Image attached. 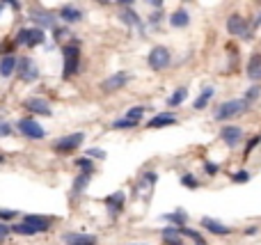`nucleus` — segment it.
<instances>
[{"mask_svg":"<svg viewBox=\"0 0 261 245\" xmlns=\"http://www.w3.org/2000/svg\"><path fill=\"white\" fill-rule=\"evenodd\" d=\"M147 65H149V69H153V71H165L172 65V53H170L165 46H153L147 55Z\"/></svg>","mask_w":261,"mask_h":245,"instance_id":"7","label":"nucleus"},{"mask_svg":"<svg viewBox=\"0 0 261 245\" xmlns=\"http://www.w3.org/2000/svg\"><path fill=\"white\" fill-rule=\"evenodd\" d=\"M186 99H188V87H177V90L168 96V105L170 108H179Z\"/></svg>","mask_w":261,"mask_h":245,"instance_id":"26","label":"nucleus"},{"mask_svg":"<svg viewBox=\"0 0 261 245\" xmlns=\"http://www.w3.org/2000/svg\"><path fill=\"white\" fill-rule=\"evenodd\" d=\"M44 41H46L44 28H37V25L28 28V37H25V48H39V46H44Z\"/></svg>","mask_w":261,"mask_h":245,"instance_id":"18","label":"nucleus"},{"mask_svg":"<svg viewBox=\"0 0 261 245\" xmlns=\"http://www.w3.org/2000/svg\"><path fill=\"white\" fill-rule=\"evenodd\" d=\"M225 25H227V32L232 37H247L250 35V23H247L241 14H232L227 19Z\"/></svg>","mask_w":261,"mask_h":245,"instance_id":"10","label":"nucleus"},{"mask_svg":"<svg viewBox=\"0 0 261 245\" xmlns=\"http://www.w3.org/2000/svg\"><path fill=\"white\" fill-rule=\"evenodd\" d=\"M144 112H147V108H144V105H133V108H128L126 110V115L124 117H128V119H135V121H140L142 119V115Z\"/></svg>","mask_w":261,"mask_h":245,"instance_id":"34","label":"nucleus"},{"mask_svg":"<svg viewBox=\"0 0 261 245\" xmlns=\"http://www.w3.org/2000/svg\"><path fill=\"white\" fill-rule=\"evenodd\" d=\"M55 218H48V215H37V213H30V215H23V222H28L37 234H44V231L50 229Z\"/></svg>","mask_w":261,"mask_h":245,"instance_id":"14","label":"nucleus"},{"mask_svg":"<svg viewBox=\"0 0 261 245\" xmlns=\"http://www.w3.org/2000/svg\"><path fill=\"white\" fill-rule=\"evenodd\" d=\"M256 231H259V227H250V229H245V234H247V236H254Z\"/></svg>","mask_w":261,"mask_h":245,"instance_id":"49","label":"nucleus"},{"mask_svg":"<svg viewBox=\"0 0 261 245\" xmlns=\"http://www.w3.org/2000/svg\"><path fill=\"white\" fill-rule=\"evenodd\" d=\"M128 83H131V74H126V71H117V74L108 76L106 80H101V92L110 94V92H117V90H122V87H126Z\"/></svg>","mask_w":261,"mask_h":245,"instance_id":"9","label":"nucleus"},{"mask_svg":"<svg viewBox=\"0 0 261 245\" xmlns=\"http://www.w3.org/2000/svg\"><path fill=\"white\" fill-rule=\"evenodd\" d=\"M183 3H186V0H183Z\"/></svg>","mask_w":261,"mask_h":245,"instance_id":"56","label":"nucleus"},{"mask_svg":"<svg viewBox=\"0 0 261 245\" xmlns=\"http://www.w3.org/2000/svg\"><path fill=\"white\" fill-rule=\"evenodd\" d=\"M218 172H220V167H218L216 163H208V160H206V163H204V174H208V176H216Z\"/></svg>","mask_w":261,"mask_h":245,"instance_id":"42","label":"nucleus"},{"mask_svg":"<svg viewBox=\"0 0 261 245\" xmlns=\"http://www.w3.org/2000/svg\"><path fill=\"white\" fill-rule=\"evenodd\" d=\"M245 71H247V78L250 80H261V53H252V57L247 60V67H245Z\"/></svg>","mask_w":261,"mask_h":245,"instance_id":"20","label":"nucleus"},{"mask_svg":"<svg viewBox=\"0 0 261 245\" xmlns=\"http://www.w3.org/2000/svg\"><path fill=\"white\" fill-rule=\"evenodd\" d=\"M58 19L62 21V23H67V25H76V23H80V21L85 19V12L80 10L78 5H62L60 7V12H58Z\"/></svg>","mask_w":261,"mask_h":245,"instance_id":"11","label":"nucleus"},{"mask_svg":"<svg viewBox=\"0 0 261 245\" xmlns=\"http://www.w3.org/2000/svg\"><path fill=\"white\" fill-rule=\"evenodd\" d=\"M252 25H254V28H261V12H259V16L254 19V23H252Z\"/></svg>","mask_w":261,"mask_h":245,"instance_id":"50","label":"nucleus"},{"mask_svg":"<svg viewBox=\"0 0 261 245\" xmlns=\"http://www.w3.org/2000/svg\"><path fill=\"white\" fill-rule=\"evenodd\" d=\"M16 41L14 39H3L0 41V55H16Z\"/></svg>","mask_w":261,"mask_h":245,"instance_id":"31","label":"nucleus"},{"mask_svg":"<svg viewBox=\"0 0 261 245\" xmlns=\"http://www.w3.org/2000/svg\"><path fill=\"white\" fill-rule=\"evenodd\" d=\"M10 135H14V126L10 121H0V138H10Z\"/></svg>","mask_w":261,"mask_h":245,"instance_id":"39","label":"nucleus"},{"mask_svg":"<svg viewBox=\"0 0 261 245\" xmlns=\"http://www.w3.org/2000/svg\"><path fill=\"white\" fill-rule=\"evenodd\" d=\"M133 245H144V243H133Z\"/></svg>","mask_w":261,"mask_h":245,"instance_id":"54","label":"nucleus"},{"mask_svg":"<svg viewBox=\"0 0 261 245\" xmlns=\"http://www.w3.org/2000/svg\"><path fill=\"white\" fill-rule=\"evenodd\" d=\"M94 3H99V5H110L113 0H94Z\"/></svg>","mask_w":261,"mask_h":245,"instance_id":"51","label":"nucleus"},{"mask_svg":"<svg viewBox=\"0 0 261 245\" xmlns=\"http://www.w3.org/2000/svg\"><path fill=\"white\" fill-rule=\"evenodd\" d=\"M10 231H12V229H10V225L0 220V243H5L7 236H10Z\"/></svg>","mask_w":261,"mask_h":245,"instance_id":"44","label":"nucleus"},{"mask_svg":"<svg viewBox=\"0 0 261 245\" xmlns=\"http://www.w3.org/2000/svg\"><path fill=\"white\" fill-rule=\"evenodd\" d=\"M259 96H261V87H259V85H252L250 90L245 92V99H243V101H245L247 105H252L256 99H259Z\"/></svg>","mask_w":261,"mask_h":245,"instance_id":"36","label":"nucleus"},{"mask_svg":"<svg viewBox=\"0 0 261 245\" xmlns=\"http://www.w3.org/2000/svg\"><path fill=\"white\" fill-rule=\"evenodd\" d=\"M179 229H181V234L186 236V238H192V240H195V245H208L206 240H204L202 236H199V231L190 229V227H179Z\"/></svg>","mask_w":261,"mask_h":245,"instance_id":"32","label":"nucleus"},{"mask_svg":"<svg viewBox=\"0 0 261 245\" xmlns=\"http://www.w3.org/2000/svg\"><path fill=\"white\" fill-rule=\"evenodd\" d=\"M181 186L188 190H197L199 188V181L195 174H181Z\"/></svg>","mask_w":261,"mask_h":245,"instance_id":"35","label":"nucleus"},{"mask_svg":"<svg viewBox=\"0 0 261 245\" xmlns=\"http://www.w3.org/2000/svg\"><path fill=\"white\" fill-rule=\"evenodd\" d=\"M10 229L14 231V234H19V236H37V231L32 229L28 222H16V225H12Z\"/></svg>","mask_w":261,"mask_h":245,"instance_id":"30","label":"nucleus"},{"mask_svg":"<svg viewBox=\"0 0 261 245\" xmlns=\"http://www.w3.org/2000/svg\"><path fill=\"white\" fill-rule=\"evenodd\" d=\"M119 19H122V23L128 25V28H138L140 32H144L142 19H140V14L133 10V7H122V12H119Z\"/></svg>","mask_w":261,"mask_h":245,"instance_id":"16","label":"nucleus"},{"mask_svg":"<svg viewBox=\"0 0 261 245\" xmlns=\"http://www.w3.org/2000/svg\"><path fill=\"white\" fill-rule=\"evenodd\" d=\"M89 179H92V174H85V172H80V174L74 179V186H71V195H74V197L83 195L85 190H87V186H89Z\"/></svg>","mask_w":261,"mask_h":245,"instance_id":"25","label":"nucleus"},{"mask_svg":"<svg viewBox=\"0 0 261 245\" xmlns=\"http://www.w3.org/2000/svg\"><path fill=\"white\" fill-rule=\"evenodd\" d=\"M3 3H5V5H10L14 12H21V10H23V3H21V0H3Z\"/></svg>","mask_w":261,"mask_h":245,"instance_id":"46","label":"nucleus"},{"mask_svg":"<svg viewBox=\"0 0 261 245\" xmlns=\"http://www.w3.org/2000/svg\"><path fill=\"white\" fill-rule=\"evenodd\" d=\"M232 181H234V183H247V181H250V172H245V170L234 172V174H232Z\"/></svg>","mask_w":261,"mask_h":245,"instance_id":"38","label":"nucleus"},{"mask_svg":"<svg viewBox=\"0 0 261 245\" xmlns=\"http://www.w3.org/2000/svg\"><path fill=\"white\" fill-rule=\"evenodd\" d=\"M16 131L28 140H44L46 138V129L35 119V117H21L16 121Z\"/></svg>","mask_w":261,"mask_h":245,"instance_id":"5","label":"nucleus"},{"mask_svg":"<svg viewBox=\"0 0 261 245\" xmlns=\"http://www.w3.org/2000/svg\"><path fill=\"white\" fill-rule=\"evenodd\" d=\"M144 3H151V0H144Z\"/></svg>","mask_w":261,"mask_h":245,"instance_id":"55","label":"nucleus"},{"mask_svg":"<svg viewBox=\"0 0 261 245\" xmlns=\"http://www.w3.org/2000/svg\"><path fill=\"white\" fill-rule=\"evenodd\" d=\"M16 78L23 80V83H37L41 78L39 67L35 65V60L28 55H16Z\"/></svg>","mask_w":261,"mask_h":245,"instance_id":"4","label":"nucleus"},{"mask_svg":"<svg viewBox=\"0 0 261 245\" xmlns=\"http://www.w3.org/2000/svg\"><path fill=\"white\" fill-rule=\"evenodd\" d=\"M74 163H76V167H78L80 172H85V174H94V158L83 156V158H76Z\"/></svg>","mask_w":261,"mask_h":245,"instance_id":"28","label":"nucleus"},{"mask_svg":"<svg viewBox=\"0 0 261 245\" xmlns=\"http://www.w3.org/2000/svg\"><path fill=\"white\" fill-rule=\"evenodd\" d=\"M5 7H7V5H5V3H3V0H0V16H3V12H5Z\"/></svg>","mask_w":261,"mask_h":245,"instance_id":"52","label":"nucleus"},{"mask_svg":"<svg viewBox=\"0 0 261 245\" xmlns=\"http://www.w3.org/2000/svg\"><path fill=\"white\" fill-rule=\"evenodd\" d=\"M140 121H135V119H128V117H119V119H115L113 121V129H135Z\"/></svg>","mask_w":261,"mask_h":245,"instance_id":"33","label":"nucleus"},{"mask_svg":"<svg viewBox=\"0 0 261 245\" xmlns=\"http://www.w3.org/2000/svg\"><path fill=\"white\" fill-rule=\"evenodd\" d=\"M85 154H87L89 158H99V160H106V156H108L103 149H99V147H89V149L85 151Z\"/></svg>","mask_w":261,"mask_h":245,"instance_id":"37","label":"nucleus"},{"mask_svg":"<svg viewBox=\"0 0 261 245\" xmlns=\"http://www.w3.org/2000/svg\"><path fill=\"white\" fill-rule=\"evenodd\" d=\"M163 245H183V234L179 227H165L163 229Z\"/></svg>","mask_w":261,"mask_h":245,"instance_id":"21","label":"nucleus"},{"mask_svg":"<svg viewBox=\"0 0 261 245\" xmlns=\"http://www.w3.org/2000/svg\"><path fill=\"white\" fill-rule=\"evenodd\" d=\"M188 23H190V14H188V10H183V7H179V10H174L172 14H170V25L177 28V30L186 28Z\"/></svg>","mask_w":261,"mask_h":245,"instance_id":"22","label":"nucleus"},{"mask_svg":"<svg viewBox=\"0 0 261 245\" xmlns=\"http://www.w3.org/2000/svg\"><path fill=\"white\" fill-rule=\"evenodd\" d=\"M177 124V115L172 112H158L151 119L147 121V129H165V126H174Z\"/></svg>","mask_w":261,"mask_h":245,"instance_id":"19","label":"nucleus"},{"mask_svg":"<svg viewBox=\"0 0 261 245\" xmlns=\"http://www.w3.org/2000/svg\"><path fill=\"white\" fill-rule=\"evenodd\" d=\"M3 160H5V158H3V156H0V163H3Z\"/></svg>","mask_w":261,"mask_h":245,"instance_id":"53","label":"nucleus"},{"mask_svg":"<svg viewBox=\"0 0 261 245\" xmlns=\"http://www.w3.org/2000/svg\"><path fill=\"white\" fill-rule=\"evenodd\" d=\"M115 3H117L119 7H131L135 3V0H115Z\"/></svg>","mask_w":261,"mask_h":245,"instance_id":"47","label":"nucleus"},{"mask_svg":"<svg viewBox=\"0 0 261 245\" xmlns=\"http://www.w3.org/2000/svg\"><path fill=\"white\" fill-rule=\"evenodd\" d=\"M80 71V39H69L62 46V80H71Z\"/></svg>","mask_w":261,"mask_h":245,"instance_id":"1","label":"nucleus"},{"mask_svg":"<svg viewBox=\"0 0 261 245\" xmlns=\"http://www.w3.org/2000/svg\"><path fill=\"white\" fill-rule=\"evenodd\" d=\"M25 37H28V28H21V30L16 32V37H14L16 46H25Z\"/></svg>","mask_w":261,"mask_h":245,"instance_id":"43","label":"nucleus"},{"mask_svg":"<svg viewBox=\"0 0 261 245\" xmlns=\"http://www.w3.org/2000/svg\"><path fill=\"white\" fill-rule=\"evenodd\" d=\"M69 28H71V25H67V23H62V25H55V28H53V41H64V39H67V37H69V39H71V30H69Z\"/></svg>","mask_w":261,"mask_h":245,"instance_id":"29","label":"nucleus"},{"mask_svg":"<svg viewBox=\"0 0 261 245\" xmlns=\"http://www.w3.org/2000/svg\"><path fill=\"white\" fill-rule=\"evenodd\" d=\"M16 71V55H0V78H12Z\"/></svg>","mask_w":261,"mask_h":245,"instance_id":"23","label":"nucleus"},{"mask_svg":"<svg viewBox=\"0 0 261 245\" xmlns=\"http://www.w3.org/2000/svg\"><path fill=\"white\" fill-rule=\"evenodd\" d=\"M103 204H106V209H108V213L113 215V218H117L124 211V204H126V193H124V190H117V193L106 197Z\"/></svg>","mask_w":261,"mask_h":245,"instance_id":"13","label":"nucleus"},{"mask_svg":"<svg viewBox=\"0 0 261 245\" xmlns=\"http://www.w3.org/2000/svg\"><path fill=\"white\" fill-rule=\"evenodd\" d=\"M28 19H30V23H35L37 28H44V30H53L55 25H58V16H55L53 12H48V10H44V7H39V5L30 7Z\"/></svg>","mask_w":261,"mask_h":245,"instance_id":"6","label":"nucleus"},{"mask_svg":"<svg viewBox=\"0 0 261 245\" xmlns=\"http://www.w3.org/2000/svg\"><path fill=\"white\" fill-rule=\"evenodd\" d=\"M213 87H204L202 90V94L197 96V99H195V103H192V108H195V110H204V108H206L208 105V101L213 99Z\"/></svg>","mask_w":261,"mask_h":245,"instance_id":"27","label":"nucleus"},{"mask_svg":"<svg viewBox=\"0 0 261 245\" xmlns=\"http://www.w3.org/2000/svg\"><path fill=\"white\" fill-rule=\"evenodd\" d=\"M256 145H261V135H254L250 142H247V147H245V151H243V158H247V156L252 154V149H254Z\"/></svg>","mask_w":261,"mask_h":245,"instance_id":"40","label":"nucleus"},{"mask_svg":"<svg viewBox=\"0 0 261 245\" xmlns=\"http://www.w3.org/2000/svg\"><path fill=\"white\" fill-rule=\"evenodd\" d=\"M247 108H250V105H247L243 99H229V101H222V103L216 108V112H213V119H216V121L234 119V117L245 115Z\"/></svg>","mask_w":261,"mask_h":245,"instance_id":"2","label":"nucleus"},{"mask_svg":"<svg viewBox=\"0 0 261 245\" xmlns=\"http://www.w3.org/2000/svg\"><path fill=\"white\" fill-rule=\"evenodd\" d=\"M16 211H12V209H0V220L3 222H10V220H16Z\"/></svg>","mask_w":261,"mask_h":245,"instance_id":"41","label":"nucleus"},{"mask_svg":"<svg viewBox=\"0 0 261 245\" xmlns=\"http://www.w3.org/2000/svg\"><path fill=\"white\" fill-rule=\"evenodd\" d=\"M161 19H163V10L151 12V14H149V25H158L161 23Z\"/></svg>","mask_w":261,"mask_h":245,"instance_id":"45","label":"nucleus"},{"mask_svg":"<svg viewBox=\"0 0 261 245\" xmlns=\"http://www.w3.org/2000/svg\"><path fill=\"white\" fill-rule=\"evenodd\" d=\"M83 142H85V133H83V131H76V133H69V135L58 138L50 149H53L58 156H69V154H74V151L78 149Z\"/></svg>","mask_w":261,"mask_h":245,"instance_id":"3","label":"nucleus"},{"mask_svg":"<svg viewBox=\"0 0 261 245\" xmlns=\"http://www.w3.org/2000/svg\"><path fill=\"white\" fill-rule=\"evenodd\" d=\"M62 240L67 245H96V236L94 234H80V231H67L62 236Z\"/></svg>","mask_w":261,"mask_h":245,"instance_id":"15","label":"nucleus"},{"mask_svg":"<svg viewBox=\"0 0 261 245\" xmlns=\"http://www.w3.org/2000/svg\"><path fill=\"white\" fill-rule=\"evenodd\" d=\"M161 220L172 222L174 227H186V222H188V213H186L183 209H177V211H172V213H163V215H161Z\"/></svg>","mask_w":261,"mask_h":245,"instance_id":"24","label":"nucleus"},{"mask_svg":"<svg viewBox=\"0 0 261 245\" xmlns=\"http://www.w3.org/2000/svg\"><path fill=\"white\" fill-rule=\"evenodd\" d=\"M23 108L30 115H41V117H53V108L44 96H30L23 101Z\"/></svg>","mask_w":261,"mask_h":245,"instance_id":"8","label":"nucleus"},{"mask_svg":"<svg viewBox=\"0 0 261 245\" xmlns=\"http://www.w3.org/2000/svg\"><path fill=\"white\" fill-rule=\"evenodd\" d=\"M220 140L225 142L229 149H234V147H238V142L243 140V129L241 126H234V124H227L225 129L220 131Z\"/></svg>","mask_w":261,"mask_h":245,"instance_id":"12","label":"nucleus"},{"mask_svg":"<svg viewBox=\"0 0 261 245\" xmlns=\"http://www.w3.org/2000/svg\"><path fill=\"white\" fill-rule=\"evenodd\" d=\"M259 3H261V0H259Z\"/></svg>","mask_w":261,"mask_h":245,"instance_id":"57","label":"nucleus"},{"mask_svg":"<svg viewBox=\"0 0 261 245\" xmlns=\"http://www.w3.org/2000/svg\"><path fill=\"white\" fill-rule=\"evenodd\" d=\"M199 225H202L206 231L216 234V236H229L234 231L232 227H227L225 222H220V220H213V218H202V220H199Z\"/></svg>","mask_w":261,"mask_h":245,"instance_id":"17","label":"nucleus"},{"mask_svg":"<svg viewBox=\"0 0 261 245\" xmlns=\"http://www.w3.org/2000/svg\"><path fill=\"white\" fill-rule=\"evenodd\" d=\"M149 5H151L153 10H163V0H151V3H149Z\"/></svg>","mask_w":261,"mask_h":245,"instance_id":"48","label":"nucleus"}]
</instances>
